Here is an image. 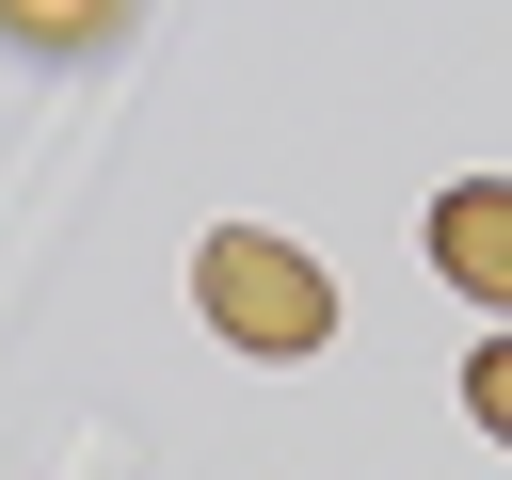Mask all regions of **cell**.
Listing matches in <instances>:
<instances>
[{"mask_svg": "<svg viewBox=\"0 0 512 480\" xmlns=\"http://www.w3.org/2000/svg\"><path fill=\"white\" fill-rule=\"evenodd\" d=\"M192 304H208V336H224V352H256V368H288V352H320V336H336V288H320V256H288L272 224H208V256H192Z\"/></svg>", "mask_w": 512, "mask_h": 480, "instance_id": "cell-1", "label": "cell"}, {"mask_svg": "<svg viewBox=\"0 0 512 480\" xmlns=\"http://www.w3.org/2000/svg\"><path fill=\"white\" fill-rule=\"evenodd\" d=\"M432 272H448L464 304H496V336H512V176H464V192L432 208Z\"/></svg>", "mask_w": 512, "mask_h": 480, "instance_id": "cell-2", "label": "cell"}, {"mask_svg": "<svg viewBox=\"0 0 512 480\" xmlns=\"http://www.w3.org/2000/svg\"><path fill=\"white\" fill-rule=\"evenodd\" d=\"M128 0H0V32H32V48H96Z\"/></svg>", "mask_w": 512, "mask_h": 480, "instance_id": "cell-3", "label": "cell"}, {"mask_svg": "<svg viewBox=\"0 0 512 480\" xmlns=\"http://www.w3.org/2000/svg\"><path fill=\"white\" fill-rule=\"evenodd\" d=\"M464 416H480V432L512 448V336H496V352H464Z\"/></svg>", "mask_w": 512, "mask_h": 480, "instance_id": "cell-4", "label": "cell"}]
</instances>
